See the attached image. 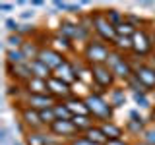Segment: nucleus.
I'll list each match as a JSON object with an SVG mask.
<instances>
[{"mask_svg": "<svg viewBox=\"0 0 155 145\" xmlns=\"http://www.w3.org/2000/svg\"><path fill=\"white\" fill-rule=\"evenodd\" d=\"M105 16L109 18V21L113 23L114 27H118L122 21H126V16H124L122 12H118L116 8H109V10H105Z\"/></svg>", "mask_w": 155, "mask_h": 145, "instance_id": "obj_29", "label": "nucleus"}, {"mask_svg": "<svg viewBox=\"0 0 155 145\" xmlns=\"http://www.w3.org/2000/svg\"><path fill=\"white\" fill-rule=\"evenodd\" d=\"M37 60H41L43 64H45L51 72H54L58 66H62L64 62L68 60L66 54H62L60 50H56V48H52L51 45H45L41 48V52H39V58Z\"/></svg>", "mask_w": 155, "mask_h": 145, "instance_id": "obj_8", "label": "nucleus"}, {"mask_svg": "<svg viewBox=\"0 0 155 145\" xmlns=\"http://www.w3.org/2000/svg\"><path fill=\"white\" fill-rule=\"evenodd\" d=\"M70 145H97V143H93L91 139H87L85 135H78L76 139H72V141H70Z\"/></svg>", "mask_w": 155, "mask_h": 145, "instance_id": "obj_35", "label": "nucleus"}, {"mask_svg": "<svg viewBox=\"0 0 155 145\" xmlns=\"http://www.w3.org/2000/svg\"><path fill=\"white\" fill-rule=\"evenodd\" d=\"M27 64V58L23 56L21 48H6V66H19Z\"/></svg>", "mask_w": 155, "mask_h": 145, "instance_id": "obj_20", "label": "nucleus"}, {"mask_svg": "<svg viewBox=\"0 0 155 145\" xmlns=\"http://www.w3.org/2000/svg\"><path fill=\"white\" fill-rule=\"evenodd\" d=\"M21 18H23V19H29V18H33V12H23V14H21Z\"/></svg>", "mask_w": 155, "mask_h": 145, "instance_id": "obj_40", "label": "nucleus"}, {"mask_svg": "<svg viewBox=\"0 0 155 145\" xmlns=\"http://www.w3.org/2000/svg\"><path fill=\"white\" fill-rule=\"evenodd\" d=\"M91 21H93V31L97 33V39L105 41L107 45L113 47V43L116 41V27L109 21V18L105 16V10H95L91 12Z\"/></svg>", "mask_w": 155, "mask_h": 145, "instance_id": "obj_3", "label": "nucleus"}, {"mask_svg": "<svg viewBox=\"0 0 155 145\" xmlns=\"http://www.w3.org/2000/svg\"><path fill=\"white\" fill-rule=\"evenodd\" d=\"M109 103L113 106H122L126 105V95H124V89L122 87H114V89L109 91Z\"/></svg>", "mask_w": 155, "mask_h": 145, "instance_id": "obj_25", "label": "nucleus"}, {"mask_svg": "<svg viewBox=\"0 0 155 145\" xmlns=\"http://www.w3.org/2000/svg\"><path fill=\"white\" fill-rule=\"evenodd\" d=\"M153 97H155V91H153Z\"/></svg>", "mask_w": 155, "mask_h": 145, "instance_id": "obj_45", "label": "nucleus"}, {"mask_svg": "<svg viewBox=\"0 0 155 145\" xmlns=\"http://www.w3.org/2000/svg\"><path fill=\"white\" fill-rule=\"evenodd\" d=\"M72 122H74V126L78 128V132H80V134H85L91 126L97 124L91 116H72Z\"/></svg>", "mask_w": 155, "mask_h": 145, "instance_id": "obj_23", "label": "nucleus"}, {"mask_svg": "<svg viewBox=\"0 0 155 145\" xmlns=\"http://www.w3.org/2000/svg\"><path fill=\"white\" fill-rule=\"evenodd\" d=\"M39 114H41V122H43V126H47V128L56 122V114H54V110H52V108L39 110Z\"/></svg>", "mask_w": 155, "mask_h": 145, "instance_id": "obj_32", "label": "nucleus"}, {"mask_svg": "<svg viewBox=\"0 0 155 145\" xmlns=\"http://www.w3.org/2000/svg\"><path fill=\"white\" fill-rule=\"evenodd\" d=\"M33 31H35V29H33L31 25H21V27H19V35H21V37H25L27 39V35H29V33H31V35H33Z\"/></svg>", "mask_w": 155, "mask_h": 145, "instance_id": "obj_37", "label": "nucleus"}, {"mask_svg": "<svg viewBox=\"0 0 155 145\" xmlns=\"http://www.w3.org/2000/svg\"><path fill=\"white\" fill-rule=\"evenodd\" d=\"M48 132L54 137H62V139H76L78 137V128L74 126L72 120H56L52 126H48Z\"/></svg>", "mask_w": 155, "mask_h": 145, "instance_id": "obj_9", "label": "nucleus"}, {"mask_svg": "<svg viewBox=\"0 0 155 145\" xmlns=\"http://www.w3.org/2000/svg\"><path fill=\"white\" fill-rule=\"evenodd\" d=\"M6 72H8V77L14 79L16 83L19 85H25L29 79H31V70H29V62L27 64H19V66H6Z\"/></svg>", "mask_w": 155, "mask_h": 145, "instance_id": "obj_14", "label": "nucleus"}, {"mask_svg": "<svg viewBox=\"0 0 155 145\" xmlns=\"http://www.w3.org/2000/svg\"><path fill=\"white\" fill-rule=\"evenodd\" d=\"M110 52H113V47H110V45H107L105 41H101V39H93V37H91L89 41L85 43L84 52H81V56H84V64H87V66L107 64L109 58H110Z\"/></svg>", "mask_w": 155, "mask_h": 145, "instance_id": "obj_1", "label": "nucleus"}, {"mask_svg": "<svg viewBox=\"0 0 155 145\" xmlns=\"http://www.w3.org/2000/svg\"><path fill=\"white\" fill-rule=\"evenodd\" d=\"M126 128H128L130 132H134V134L145 132V130H143V122H136V120H128V126H126Z\"/></svg>", "mask_w": 155, "mask_h": 145, "instance_id": "obj_33", "label": "nucleus"}, {"mask_svg": "<svg viewBox=\"0 0 155 145\" xmlns=\"http://www.w3.org/2000/svg\"><path fill=\"white\" fill-rule=\"evenodd\" d=\"M19 120H21V124L25 126L29 132H37L39 128H43L39 110L29 108V106H21V110H19Z\"/></svg>", "mask_w": 155, "mask_h": 145, "instance_id": "obj_13", "label": "nucleus"}, {"mask_svg": "<svg viewBox=\"0 0 155 145\" xmlns=\"http://www.w3.org/2000/svg\"><path fill=\"white\" fill-rule=\"evenodd\" d=\"M4 25H6V29H8L10 33H18V31H19V27H21V25H19V23L16 21V19H12V18H6Z\"/></svg>", "mask_w": 155, "mask_h": 145, "instance_id": "obj_34", "label": "nucleus"}, {"mask_svg": "<svg viewBox=\"0 0 155 145\" xmlns=\"http://www.w3.org/2000/svg\"><path fill=\"white\" fill-rule=\"evenodd\" d=\"M47 91L51 97H54L56 101H68L72 95H74V91H72V85L64 83V81L56 79L54 76L51 77V79H47Z\"/></svg>", "mask_w": 155, "mask_h": 145, "instance_id": "obj_10", "label": "nucleus"}, {"mask_svg": "<svg viewBox=\"0 0 155 145\" xmlns=\"http://www.w3.org/2000/svg\"><path fill=\"white\" fill-rule=\"evenodd\" d=\"M64 103H66L68 108H70L72 116H91V114H89V108H87L85 99H81V97L72 95L68 101H64Z\"/></svg>", "mask_w": 155, "mask_h": 145, "instance_id": "obj_16", "label": "nucleus"}, {"mask_svg": "<svg viewBox=\"0 0 155 145\" xmlns=\"http://www.w3.org/2000/svg\"><path fill=\"white\" fill-rule=\"evenodd\" d=\"M153 48H155L153 35L147 29H138L136 35L132 37V54L140 56V58H145V56L153 54Z\"/></svg>", "mask_w": 155, "mask_h": 145, "instance_id": "obj_6", "label": "nucleus"}, {"mask_svg": "<svg viewBox=\"0 0 155 145\" xmlns=\"http://www.w3.org/2000/svg\"><path fill=\"white\" fill-rule=\"evenodd\" d=\"M143 137H145V143L147 145H155V128H149L143 132Z\"/></svg>", "mask_w": 155, "mask_h": 145, "instance_id": "obj_36", "label": "nucleus"}, {"mask_svg": "<svg viewBox=\"0 0 155 145\" xmlns=\"http://www.w3.org/2000/svg\"><path fill=\"white\" fill-rule=\"evenodd\" d=\"M91 68V77H93V85L97 87V93L101 91H110L114 89V83H116V76L113 74L107 64H97V66H89Z\"/></svg>", "mask_w": 155, "mask_h": 145, "instance_id": "obj_5", "label": "nucleus"}, {"mask_svg": "<svg viewBox=\"0 0 155 145\" xmlns=\"http://www.w3.org/2000/svg\"><path fill=\"white\" fill-rule=\"evenodd\" d=\"M58 103L54 97H51L48 93L45 95H31V93H25V99H23L21 105L29 106V108H35V110H47V108H52Z\"/></svg>", "mask_w": 155, "mask_h": 145, "instance_id": "obj_11", "label": "nucleus"}, {"mask_svg": "<svg viewBox=\"0 0 155 145\" xmlns=\"http://www.w3.org/2000/svg\"><path fill=\"white\" fill-rule=\"evenodd\" d=\"M136 31H138V27H136L134 23H130L128 19L122 21L118 27H116V35H118V37H134Z\"/></svg>", "mask_w": 155, "mask_h": 145, "instance_id": "obj_27", "label": "nucleus"}, {"mask_svg": "<svg viewBox=\"0 0 155 145\" xmlns=\"http://www.w3.org/2000/svg\"><path fill=\"white\" fill-rule=\"evenodd\" d=\"M85 103H87V108H89V114L91 118L95 120L97 124H103V122H109L113 118V108L114 106L109 103L101 93H87L85 97Z\"/></svg>", "mask_w": 155, "mask_h": 145, "instance_id": "obj_2", "label": "nucleus"}, {"mask_svg": "<svg viewBox=\"0 0 155 145\" xmlns=\"http://www.w3.org/2000/svg\"><path fill=\"white\" fill-rule=\"evenodd\" d=\"M52 48H56V50H60L62 54H64L66 50H72L74 48V45H72V41L70 39H66V37H62L60 33H56V35H52V39H51V43H48Z\"/></svg>", "mask_w": 155, "mask_h": 145, "instance_id": "obj_21", "label": "nucleus"}, {"mask_svg": "<svg viewBox=\"0 0 155 145\" xmlns=\"http://www.w3.org/2000/svg\"><path fill=\"white\" fill-rule=\"evenodd\" d=\"M25 141L27 145H48V135H43L39 132H27Z\"/></svg>", "mask_w": 155, "mask_h": 145, "instance_id": "obj_28", "label": "nucleus"}, {"mask_svg": "<svg viewBox=\"0 0 155 145\" xmlns=\"http://www.w3.org/2000/svg\"><path fill=\"white\" fill-rule=\"evenodd\" d=\"M23 91H25V93H31V95H45V93H48L47 91V81L31 77V79L23 85Z\"/></svg>", "mask_w": 155, "mask_h": 145, "instance_id": "obj_19", "label": "nucleus"}, {"mask_svg": "<svg viewBox=\"0 0 155 145\" xmlns=\"http://www.w3.org/2000/svg\"><path fill=\"white\" fill-rule=\"evenodd\" d=\"M29 70H31V76L37 77V79H45L47 81V79L52 77V72L48 70L41 60H31V62H29Z\"/></svg>", "mask_w": 155, "mask_h": 145, "instance_id": "obj_17", "label": "nucleus"}, {"mask_svg": "<svg viewBox=\"0 0 155 145\" xmlns=\"http://www.w3.org/2000/svg\"><path fill=\"white\" fill-rule=\"evenodd\" d=\"M105 145H128V143H126L124 139H109Z\"/></svg>", "mask_w": 155, "mask_h": 145, "instance_id": "obj_39", "label": "nucleus"}, {"mask_svg": "<svg viewBox=\"0 0 155 145\" xmlns=\"http://www.w3.org/2000/svg\"><path fill=\"white\" fill-rule=\"evenodd\" d=\"M151 56H153V60H155V48H153V54H151Z\"/></svg>", "mask_w": 155, "mask_h": 145, "instance_id": "obj_44", "label": "nucleus"}, {"mask_svg": "<svg viewBox=\"0 0 155 145\" xmlns=\"http://www.w3.org/2000/svg\"><path fill=\"white\" fill-rule=\"evenodd\" d=\"M132 76L142 83V87L147 91V93L149 91H155V68L151 64H145V62L136 64Z\"/></svg>", "mask_w": 155, "mask_h": 145, "instance_id": "obj_7", "label": "nucleus"}, {"mask_svg": "<svg viewBox=\"0 0 155 145\" xmlns=\"http://www.w3.org/2000/svg\"><path fill=\"white\" fill-rule=\"evenodd\" d=\"M132 99H134V103L138 106H142V108H149V106H151V99H149V95L145 93V91L132 93Z\"/></svg>", "mask_w": 155, "mask_h": 145, "instance_id": "obj_31", "label": "nucleus"}, {"mask_svg": "<svg viewBox=\"0 0 155 145\" xmlns=\"http://www.w3.org/2000/svg\"><path fill=\"white\" fill-rule=\"evenodd\" d=\"M99 126H101V130H103V134L107 135V139H122L124 130H122V126H118L116 122L109 120V122H103Z\"/></svg>", "mask_w": 155, "mask_h": 145, "instance_id": "obj_18", "label": "nucleus"}, {"mask_svg": "<svg viewBox=\"0 0 155 145\" xmlns=\"http://www.w3.org/2000/svg\"><path fill=\"white\" fill-rule=\"evenodd\" d=\"M52 76L56 77V79H60V81H64V83L68 85H74L80 81V76H78V68L72 64L70 60H66L62 66H58L54 72H52Z\"/></svg>", "mask_w": 155, "mask_h": 145, "instance_id": "obj_12", "label": "nucleus"}, {"mask_svg": "<svg viewBox=\"0 0 155 145\" xmlns=\"http://www.w3.org/2000/svg\"><path fill=\"white\" fill-rule=\"evenodd\" d=\"M113 50L126 54V52H132V37H116V41L113 43Z\"/></svg>", "mask_w": 155, "mask_h": 145, "instance_id": "obj_24", "label": "nucleus"}, {"mask_svg": "<svg viewBox=\"0 0 155 145\" xmlns=\"http://www.w3.org/2000/svg\"><path fill=\"white\" fill-rule=\"evenodd\" d=\"M52 110H54V114H56V120H72V112L66 106L64 101H58V103L52 106Z\"/></svg>", "mask_w": 155, "mask_h": 145, "instance_id": "obj_26", "label": "nucleus"}, {"mask_svg": "<svg viewBox=\"0 0 155 145\" xmlns=\"http://www.w3.org/2000/svg\"><path fill=\"white\" fill-rule=\"evenodd\" d=\"M14 6H16V4H12V2H0V10H2V12H6V14L12 12Z\"/></svg>", "mask_w": 155, "mask_h": 145, "instance_id": "obj_38", "label": "nucleus"}, {"mask_svg": "<svg viewBox=\"0 0 155 145\" xmlns=\"http://www.w3.org/2000/svg\"><path fill=\"white\" fill-rule=\"evenodd\" d=\"M43 4H45L43 0H33V2H31V6H43Z\"/></svg>", "mask_w": 155, "mask_h": 145, "instance_id": "obj_41", "label": "nucleus"}, {"mask_svg": "<svg viewBox=\"0 0 155 145\" xmlns=\"http://www.w3.org/2000/svg\"><path fill=\"white\" fill-rule=\"evenodd\" d=\"M107 66L113 70L116 79H122L124 83L134 74V64L126 58V54H120V52H116V50L110 52V58H109V62H107Z\"/></svg>", "mask_w": 155, "mask_h": 145, "instance_id": "obj_4", "label": "nucleus"}, {"mask_svg": "<svg viewBox=\"0 0 155 145\" xmlns=\"http://www.w3.org/2000/svg\"><path fill=\"white\" fill-rule=\"evenodd\" d=\"M58 33H60L62 37L70 39V41H81V31H80V23L78 21H70V19L60 21Z\"/></svg>", "mask_w": 155, "mask_h": 145, "instance_id": "obj_15", "label": "nucleus"}, {"mask_svg": "<svg viewBox=\"0 0 155 145\" xmlns=\"http://www.w3.org/2000/svg\"><path fill=\"white\" fill-rule=\"evenodd\" d=\"M151 118H153V120H155V110H151Z\"/></svg>", "mask_w": 155, "mask_h": 145, "instance_id": "obj_42", "label": "nucleus"}, {"mask_svg": "<svg viewBox=\"0 0 155 145\" xmlns=\"http://www.w3.org/2000/svg\"><path fill=\"white\" fill-rule=\"evenodd\" d=\"M25 41L27 39L21 37L19 33H10V35L6 37V48H21Z\"/></svg>", "mask_w": 155, "mask_h": 145, "instance_id": "obj_30", "label": "nucleus"}, {"mask_svg": "<svg viewBox=\"0 0 155 145\" xmlns=\"http://www.w3.org/2000/svg\"><path fill=\"white\" fill-rule=\"evenodd\" d=\"M84 135H85L87 139H91L93 143H97V145H105L107 141H109V139H107V135L103 134V130H101V126H99V124L91 126V128L87 130Z\"/></svg>", "mask_w": 155, "mask_h": 145, "instance_id": "obj_22", "label": "nucleus"}, {"mask_svg": "<svg viewBox=\"0 0 155 145\" xmlns=\"http://www.w3.org/2000/svg\"><path fill=\"white\" fill-rule=\"evenodd\" d=\"M136 145H147V143H145V141H142V143H136Z\"/></svg>", "mask_w": 155, "mask_h": 145, "instance_id": "obj_43", "label": "nucleus"}]
</instances>
